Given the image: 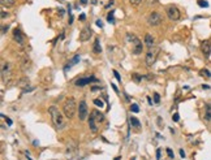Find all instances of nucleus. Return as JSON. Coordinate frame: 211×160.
Segmentation results:
<instances>
[{"instance_id":"nucleus-33","label":"nucleus","mask_w":211,"mask_h":160,"mask_svg":"<svg viewBox=\"0 0 211 160\" xmlns=\"http://www.w3.org/2000/svg\"><path fill=\"white\" fill-rule=\"evenodd\" d=\"M129 1L133 4V5H138V4H140L142 0H129Z\"/></svg>"},{"instance_id":"nucleus-5","label":"nucleus","mask_w":211,"mask_h":160,"mask_svg":"<svg viewBox=\"0 0 211 160\" xmlns=\"http://www.w3.org/2000/svg\"><path fill=\"white\" fill-rule=\"evenodd\" d=\"M11 76H12L11 63H9V61H3V64H1V79H3L4 83L9 82Z\"/></svg>"},{"instance_id":"nucleus-39","label":"nucleus","mask_w":211,"mask_h":160,"mask_svg":"<svg viewBox=\"0 0 211 160\" xmlns=\"http://www.w3.org/2000/svg\"><path fill=\"white\" fill-rule=\"evenodd\" d=\"M180 155H181V157H185V152H184V150H180Z\"/></svg>"},{"instance_id":"nucleus-17","label":"nucleus","mask_w":211,"mask_h":160,"mask_svg":"<svg viewBox=\"0 0 211 160\" xmlns=\"http://www.w3.org/2000/svg\"><path fill=\"white\" fill-rule=\"evenodd\" d=\"M129 122H130V125H132L133 128H140V125H141L140 120H138L137 117H134V116H130Z\"/></svg>"},{"instance_id":"nucleus-19","label":"nucleus","mask_w":211,"mask_h":160,"mask_svg":"<svg viewBox=\"0 0 211 160\" xmlns=\"http://www.w3.org/2000/svg\"><path fill=\"white\" fill-rule=\"evenodd\" d=\"M21 67H22V70L24 72H26V70L28 69H30L31 68V61H30V59H25L22 61V65H21Z\"/></svg>"},{"instance_id":"nucleus-4","label":"nucleus","mask_w":211,"mask_h":160,"mask_svg":"<svg viewBox=\"0 0 211 160\" xmlns=\"http://www.w3.org/2000/svg\"><path fill=\"white\" fill-rule=\"evenodd\" d=\"M159 48L158 47H151L149 51L146 52V57H145V61H146V65L147 67H152L156 61V57L159 55Z\"/></svg>"},{"instance_id":"nucleus-6","label":"nucleus","mask_w":211,"mask_h":160,"mask_svg":"<svg viewBox=\"0 0 211 160\" xmlns=\"http://www.w3.org/2000/svg\"><path fill=\"white\" fill-rule=\"evenodd\" d=\"M163 22V17H162L160 13H158V12H151L147 17V24L150 26H158L160 25Z\"/></svg>"},{"instance_id":"nucleus-30","label":"nucleus","mask_w":211,"mask_h":160,"mask_svg":"<svg viewBox=\"0 0 211 160\" xmlns=\"http://www.w3.org/2000/svg\"><path fill=\"white\" fill-rule=\"evenodd\" d=\"M167 154H168V156L171 157V159H173V157H175V155H173V151H172L171 149H167Z\"/></svg>"},{"instance_id":"nucleus-41","label":"nucleus","mask_w":211,"mask_h":160,"mask_svg":"<svg viewBox=\"0 0 211 160\" xmlns=\"http://www.w3.org/2000/svg\"><path fill=\"white\" fill-rule=\"evenodd\" d=\"M5 120H7V122H8L9 125H12V120H11V118H5Z\"/></svg>"},{"instance_id":"nucleus-24","label":"nucleus","mask_w":211,"mask_h":160,"mask_svg":"<svg viewBox=\"0 0 211 160\" xmlns=\"http://www.w3.org/2000/svg\"><path fill=\"white\" fill-rule=\"evenodd\" d=\"M107 20H108V22H110V24H113V22H115V20H113V11H111L110 13H108Z\"/></svg>"},{"instance_id":"nucleus-3","label":"nucleus","mask_w":211,"mask_h":160,"mask_svg":"<svg viewBox=\"0 0 211 160\" xmlns=\"http://www.w3.org/2000/svg\"><path fill=\"white\" fill-rule=\"evenodd\" d=\"M127 39L129 40L130 43H132V50H133V53L134 55H140L141 52H142V50H144V46H142V42H141L140 39H138L137 37H135L134 34H130L128 33L127 34Z\"/></svg>"},{"instance_id":"nucleus-42","label":"nucleus","mask_w":211,"mask_h":160,"mask_svg":"<svg viewBox=\"0 0 211 160\" xmlns=\"http://www.w3.org/2000/svg\"><path fill=\"white\" fill-rule=\"evenodd\" d=\"M81 4H84V5L85 4H87V0H81Z\"/></svg>"},{"instance_id":"nucleus-16","label":"nucleus","mask_w":211,"mask_h":160,"mask_svg":"<svg viewBox=\"0 0 211 160\" xmlns=\"http://www.w3.org/2000/svg\"><path fill=\"white\" fill-rule=\"evenodd\" d=\"M93 52H94V53H96V55H99V53L102 52L100 42H99V39H95V42H94V46H93Z\"/></svg>"},{"instance_id":"nucleus-27","label":"nucleus","mask_w":211,"mask_h":160,"mask_svg":"<svg viewBox=\"0 0 211 160\" xmlns=\"http://www.w3.org/2000/svg\"><path fill=\"white\" fill-rule=\"evenodd\" d=\"M94 104H95L96 107H100V108H103V102H102L100 99H94Z\"/></svg>"},{"instance_id":"nucleus-12","label":"nucleus","mask_w":211,"mask_h":160,"mask_svg":"<svg viewBox=\"0 0 211 160\" xmlns=\"http://www.w3.org/2000/svg\"><path fill=\"white\" fill-rule=\"evenodd\" d=\"M13 37H14V40H16L18 44L24 46V37H22V34H21V31L18 30V29H14L13 30Z\"/></svg>"},{"instance_id":"nucleus-18","label":"nucleus","mask_w":211,"mask_h":160,"mask_svg":"<svg viewBox=\"0 0 211 160\" xmlns=\"http://www.w3.org/2000/svg\"><path fill=\"white\" fill-rule=\"evenodd\" d=\"M0 3H1L3 7L9 8V7H13L14 4H16V0H0Z\"/></svg>"},{"instance_id":"nucleus-34","label":"nucleus","mask_w":211,"mask_h":160,"mask_svg":"<svg viewBox=\"0 0 211 160\" xmlns=\"http://www.w3.org/2000/svg\"><path fill=\"white\" fill-rule=\"evenodd\" d=\"M80 60V57L78 56H74V59H73V61H72V65H74V64H77V61Z\"/></svg>"},{"instance_id":"nucleus-25","label":"nucleus","mask_w":211,"mask_h":160,"mask_svg":"<svg viewBox=\"0 0 211 160\" xmlns=\"http://www.w3.org/2000/svg\"><path fill=\"white\" fill-rule=\"evenodd\" d=\"M130 111L134 112V113H137V112H140V107H138L137 104H132V106H130Z\"/></svg>"},{"instance_id":"nucleus-11","label":"nucleus","mask_w":211,"mask_h":160,"mask_svg":"<svg viewBox=\"0 0 211 160\" xmlns=\"http://www.w3.org/2000/svg\"><path fill=\"white\" fill-rule=\"evenodd\" d=\"M201 51H202V53L205 55V57H208L211 55V42L210 40H205V42H202V44H201Z\"/></svg>"},{"instance_id":"nucleus-2","label":"nucleus","mask_w":211,"mask_h":160,"mask_svg":"<svg viewBox=\"0 0 211 160\" xmlns=\"http://www.w3.org/2000/svg\"><path fill=\"white\" fill-rule=\"evenodd\" d=\"M76 111H78L77 108V103L74 100V98H67L63 104V112H64L67 118H73V116L76 115Z\"/></svg>"},{"instance_id":"nucleus-20","label":"nucleus","mask_w":211,"mask_h":160,"mask_svg":"<svg viewBox=\"0 0 211 160\" xmlns=\"http://www.w3.org/2000/svg\"><path fill=\"white\" fill-rule=\"evenodd\" d=\"M205 120L210 121L211 120V106L208 104L207 107H206V112H205Z\"/></svg>"},{"instance_id":"nucleus-37","label":"nucleus","mask_w":211,"mask_h":160,"mask_svg":"<svg viewBox=\"0 0 211 160\" xmlns=\"http://www.w3.org/2000/svg\"><path fill=\"white\" fill-rule=\"evenodd\" d=\"M85 18H86V16H85L84 13H82V14H80V20H81V21H84Z\"/></svg>"},{"instance_id":"nucleus-7","label":"nucleus","mask_w":211,"mask_h":160,"mask_svg":"<svg viewBox=\"0 0 211 160\" xmlns=\"http://www.w3.org/2000/svg\"><path fill=\"white\" fill-rule=\"evenodd\" d=\"M166 13H167V16H168V18L169 20H172V21H177V20H180V11H179L175 5H169V7H167V9H166Z\"/></svg>"},{"instance_id":"nucleus-15","label":"nucleus","mask_w":211,"mask_h":160,"mask_svg":"<svg viewBox=\"0 0 211 160\" xmlns=\"http://www.w3.org/2000/svg\"><path fill=\"white\" fill-rule=\"evenodd\" d=\"M91 115L94 116V118H95L96 120V122H102V121L104 120V116H103V113L102 112H99V111H93V112H91Z\"/></svg>"},{"instance_id":"nucleus-9","label":"nucleus","mask_w":211,"mask_h":160,"mask_svg":"<svg viewBox=\"0 0 211 160\" xmlns=\"http://www.w3.org/2000/svg\"><path fill=\"white\" fill-rule=\"evenodd\" d=\"M91 35H93V30H91L90 28H85L81 30V33H80V40L81 42H87V40L91 38Z\"/></svg>"},{"instance_id":"nucleus-13","label":"nucleus","mask_w":211,"mask_h":160,"mask_svg":"<svg viewBox=\"0 0 211 160\" xmlns=\"http://www.w3.org/2000/svg\"><path fill=\"white\" fill-rule=\"evenodd\" d=\"M96 124H98V122H96V120L94 118V116L91 115L90 118H89V128H90V130H91L93 133H96V132H98V125H96Z\"/></svg>"},{"instance_id":"nucleus-43","label":"nucleus","mask_w":211,"mask_h":160,"mask_svg":"<svg viewBox=\"0 0 211 160\" xmlns=\"http://www.w3.org/2000/svg\"><path fill=\"white\" fill-rule=\"evenodd\" d=\"M210 106H211V103H210Z\"/></svg>"},{"instance_id":"nucleus-21","label":"nucleus","mask_w":211,"mask_h":160,"mask_svg":"<svg viewBox=\"0 0 211 160\" xmlns=\"http://www.w3.org/2000/svg\"><path fill=\"white\" fill-rule=\"evenodd\" d=\"M29 85V78L28 77H24V78H21L20 81H18V86L20 87H25Z\"/></svg>"},{"instance_id":"nucleus-26","label":"nucleus","mask_w":211,"mask_h":160,"mask_svg":"<svg viewBox=\"0 0 211 160\" xmlns=\"http://www.w3.org/2000/svg\"><path fill=\"white\" fill-rule=\"evenodd\" d=\"M198 5L202 7V8H207L208 3H207V1H205V0H198Z\"/></svg>"},{"instance_id":"nucleus-14","label":"nucleus","mask_w":211,"mask_h":160,"mask_svg":"<svg viewBox=\"0 0 211 160\" xmlns=\"http://www.w3.org/2000/svg\"><path fill=\"white\" fill-rule=\"evenodd\" d=\"M145 44H146L149 48L154 47L155 39H154V37H152L151 34H146V35H145Z\"/></svg>"},{"instance_id":"nucleus-40","label":"nucleus","mask_w":211,"mask_h":160,"mask_svg":"<svg viewBox=\"0 0 211 160\" xmlns=\"http://www.w3.org/2000/svg\"><path fill=\"white\" fill-rule=\"evenodd\" d=\"M7 30H8V26H7V28H5V26H3V31H1V33H3V34H4V33H5V31H7Z\"/></svg>"},{"instance_id":"nucleus-1","label":"nucleus","mask_w":211,"mask_h":160,"mask_svg":"<svg viewBox=\"0 0 211 160\" xmlns=\"http://www.w3.org/2000/svg\"><path fill=\"white\" fill-rule=\"evenodd\" d=\"M48 112H50V115H51V118H52V122H54L55 128H56L57 130L64 129L67 124H65L64 115L59 111V108H56L55 106H52V107L48 108Z\"/></svg>"},{"instance_id":"nucleus-8","label":"nucleus","mask_w":211,"mask_h":160,"mask_svg":"<svg viewBox=\"0 0 211 160\" xmlns=\"http://www.w3.org/2000/svg\"><path fill=\"white\" fill-rule=\"evenodd\" d=\"M87 115H89V110H87V104L85 100H81L78 104V118L81 121L86 120Z\"/></svg>"},{"instance_id":"nucleus-10","label":"nucleus","mask_w":211,"mask_h":160,"mask_svg":"<svg viewBox=\"0 0 211 160\" xmlns=\"http://www.w3.org/2000/svg\"><path fill=\"white\" fill-rule=\"evenodd\" d=\"M91 82H96L95 77H84V78H78L74 82V85L78 87H82V86H86L87 83H91Z\"/></svg>"},{"instance_id":"nucleus-38","label":"nucleus","mask_w":211,"mask_h":160,"mask_svg":"<svg viewBox=\"0 0 211 160\" xmlns=\"http://www.w3.org/2000/svg\"><path fill=\"white\" fill-rule=\"evenodd\" d=\"M158 122H159V128H163V124H162V118H158Z\"/></svg>"},{"instance_id":"nucleus-29","label":"nucleus","mask_w":211,"mask_h":160,"mask_svg":"<svg viewBox=\"0 0 211 160\" xmlns=\"http://www.w3.org/2000/svg\"><path fill=\"white\" fill-rule=\"evenodd\" d=\"M113 76L116 77V79H117L119 82H121V77H120V74L117 73V70H113Z\"/></svg>"},{"instance_id":"nucleus-28","label":"nucleus","mask_w":211,"mask_h":160,"mask_svg":"<svg viewBox=\"0 0 211 160\" xmlns=\"http://www.w3.org/2000/svg\"><path fill=\"white\" fill-rule=\"evenodd\" d=\"M154 102H155V104H159V102H160V95L158 93L154 94Z\"/></svg>"},{"instance_id":"nucleus-23","label":"nucleus","mask_w":211,"mask_h":160,"mask_svg":"<svg viewBox=\"0 0 211 160\" xmlns=\"http://www.w3.org/2000/svg\"><path fill=\"white\" fill-rule=\"evenodd\" d=\"M132 77H133V79H134V81L137 82V83H140L141 79H142V77H141L138 73H133V74H132Z\"/></svg>"},{"instance_id":"nucleus-32","label":"nucleus","mask_w":211,"mask_h":160,"mask_svg":"<svg viewBox=\"0 0 211 160\" xmlns=\"http://www.w3.org/2000/svg\"><path fill=\"white\" fill-rule=\"evenodd\" d=\"M172 120H173L175 122H177V121L180 120V117H179V115H177V113H175V115L172 116Z\"/></svg>"},{"instance_id":"nucleus-36","label":"nucleus","mask_w":211,"mask_h":160,"mask_svg":"<svg viewBox=\"0 0 211 160\" xmlns=\"http://www.w3.org/2000/svg\"><path fill=\"white\" fill-rule=\"evenodd\" d=\"M95 24H96V26H99V28H103V22H102L100 20H98Z\"/></svg>"},{"instance_id":"nucleus-22","label":"nucleus","mask_w":211,"mask_h":160,"mask_svg":"<svg viewBox=\"0 0 211 160\" xmlns=\"http://www.w3.org/2000/svg\"><path fill=\"white\" fill-rule=\"evenodd\" d=\"M201 76L206 77V78H210V77H211L210 70H208V69H202V70H201Z\"/></svg>"},{"instance_id":"nucleus-35","label":"nucleus","mask_w":211,"mask_h":160,"mask_svg":"<svg viewBox=\"0 0 211 160\" xmlns=\"http://www.w3.org/2000/svg\"><path fill=\"white\" fill-rule=\"evenodd\" d=\"M5 17H8V13H5V11H1V18H5Z\"/></svg>"},{"instance_id":"nucleus-31","label":"nucleus","mask_w":211,"mask_h":160,"mask_svg":"<svg viewBox=\"0 0 211 160\" xmlns=\"http://www.w3.org/2000/svg\"><path fill=\"white\" fill-rule=\"evenodd\" d=\"M160 157H162V151H160V149H158L156 150V159L160 160Z\"/></svg>"}]
</instances>
